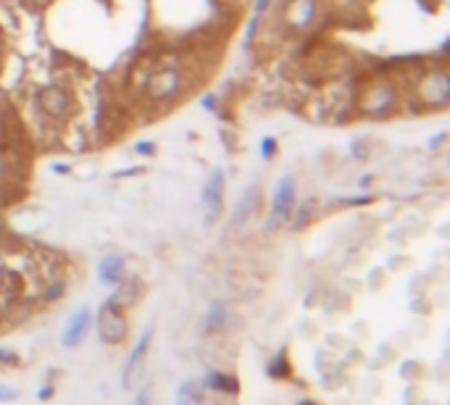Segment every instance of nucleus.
<instances>
[{"instance_id":"nucleus-25","label":"nucleus","mask_w":450,"mask_h":405,"mask_svg":"<svg viewBox=\"0 0 450 405\" xmlns=\"http://www.w3.org/2000/svg\"><path fill=\"white\" fill-rule=\"evenodd\" d=\"M261 150L266 155H274V140H263V145H261Z\"/></svg>"},{"instance_id":"nucleus-12","label":"nucleus","mask_w":450,"mask_h":405,"mask_svg":"<svg viewBox=\"0 0 450 405\" xmlns=\"http://www.w3.org/2000/svg\"><path fill=\"white\" fill-rule=\"evenodd\" d=\"M148 345H150V329L142 334L140 345H137V350L132 353L130 360H127V366H124V387H127V390L134 387V376H137L142 369V360L148 356Z\"/></svg>"},{"instance_id":"nucleus-13","label":"nucleus","mask_w":450,"mask_h":405,"mask_svg":"<svg viewBox=\"0 0 450 405\" xmlns=\"http://www.w3.org/2000/svg\"><path fill=\"white\" fill-rule=\"evenodd\" d=\"M98 274H100V279H103L106 285H118V282L124 279V258H121V255H108L106 261L100 263Z\"/></svg>"},{"instance_id":"nucleus-1","label":"nucleus","mask_w":450,"mask_h":405,"mask_svg":"<svg viewBox=\"0 0 450 405\" xmlns=\"http://www.w3.org/2000/svg\"><path fill=\"white\" fill-rule=\"evenodd\" d=\"M403 106V93L390 77H368L355 84V111L368 119H387Z\"/></svg>"},{"instance_id":"nucleus-11","label":"nucleus","mask_w":450,"mask_h":405,"mask_svg":"<svg viewBox=\"0 0 450 405\" xmlns=\"http://www.w3.org/2000/svg\"><path fill=\"white\" fill-rule=\"evenodd\" d=\"M295 208V184L290 179H284L279 190L274 195V221H284Z\"/></svg>"},{"instance_id":"nucleus-27","label":"nucleus","mask_w":450,"mask_h":405,"mask_svg":"<svg viewBox=\"0 0 450 405\" xmlns=\"http://www.w3.org/2000/svg\"><path fill=\"white\" fill-rule=\"evenodd\" d=\"M297 405H313V403H311V400H303V403H297Z\"/></svg>"},{"instance_id":"nucleus-3","label":"nucleus","mask_w":450,"mask_h":405,"mask_svg":"<svg viewBox=\"0 0 450 405\" xmlns=\"http://www.w3.org/2000/svg\"><path fill=\"white\" fill-rule=\"evenodd\" d=\"M411 93L414 97H403V100H411L414 111H435V108H445L450 100V79H448V69L440 66L432 72H421L416 74L414 84H411Z\"/></svg>"},{"instance_id":"nucleus-5","label":"nucleus","mask_w":450,"mask_h":405,"mask_svg":"<svg viewBox=\"0 0 450 405\" xmlns=\"http://www.w3.org/2000/svg\"><path fill=\"white\" fill-rule=\"evenodd\" d=\"M161 69V56L158 53H148L142 50L140 58L132 61L130 72H127V82H124V90L130 93L132 97H140L145 84L150 82V77Z\"/></svg>"},{"instance_id":"nucleus-21","label":"nucleus","mask_w":450,"mask_h":405,"mask_svg":"<svg viewBox=\"0 0 450 405\" xmlns=\"http://www.w3.org/2000/svg\"><path fill=\"white\" fill-rule=\"evenodd\" d=\"M0 363H3V366H16V363H19V356H13V353H3V350H0Z\"/></svg>"},{"instance_id":"nucleus-7","label":"nucleus","mask_w":450,"mask_h":405,"mask_svg":"<svg viewBox=\"0 0 450 405\" xmlns=\"http://www.w3.org/2000/svg\"><path fill=\"white\" fill-rule=\"evenodd\" d=\"M24 295H26V276L19 269L0 266V313H8L16 303H22Z\"/></svg>"},{"instance_id":"nucleus-6","label":"nucleus","mask_w":450,"mask_h":405,"mask_svg":"<svg viewBox=\"0 0 450 405\" xmlns=\"http://www.w3.org/2000/svg\"><path fill=\"white\" fill-rule=\"evenodd\" d=\"M98 334H100V340H103L106 345H121V342L127 340L130 326H127L124 313H121L116 305L106 303L103 308L98 310Z\"/></svg>"},{"instance_id":"nucleus-24","label":"nucleus","mask_w":450,"mask_h":405,"mask_svg":"<svg viewBox=\"0 0 450 405\" xmlns=\"http://www.w3.org/2000/svg\"><path fill=\"white\" fill-rule=\"evenodd\" d=\"M13 397H16V392H13V390H8V387H0V400H3V403H6V400H13Z\"/></svg>"},{"instance_id":"nucleus-22","label":"nucleus","mask_w":450,"mask_h":405,"mask_svg":"<svg viewBox=\"0 0 450 405\" xmlns=\"http://www.w3.org/2000/svg\"><path fill=\"white\" fill-rule=\"evenodd\" d=\"M353 153L358 155V158H366V155H368V143H364V140H358V143L353 145Z\"/></svg>"},{"instance_id":"nucleus-8","label":"nucleus","mask_w":450,"mask_h":405,"mask_svg":"<svg viewBox=\"0 0 450 405\" xmlns=\"http://www.w3.org/2000/svg\"><path fill=\"white\" fill-rule=\"evenodd\" d=\"M222 198H224V174L213 171L205 190H203V200H205V211H208V221H213L222 214Z\"/></svg>"},{"instance_id":"nucleus-4","label":"nucleus","mask_w":450,"mask_h":405,"mask_svg":"<svg viewBox=\"0 0 450 405\" xmlns=\"http://www.w3.org/2000/svg\"><path fill=\"white\" fill-rule=\"evenodd\" d=\"M35 106L40 111V116L50 124H69L77 113V93L71 90L69 84L63 82H53V84H45L40 87L35 95Z\"/></svg>"},{"instance_id":"nucleus-23","label":"nucleus","mask_w":450,"mask_h":405,"mask_svg":"<svg viewBox=\"0 0 450 405\" xmlns=\"http://www.w3.org/2000/svg\"><path fill=\"white\" fill-rule=\"evenodd\" d=\"M148 400H150V390L145 387V390H140V397L134 400V405H148Z\"/></svg>"},{"instance_id":"nucleus-2","label":"nucleus","mask_w":450,"mask_h":405,"mask_svg":"<svg viewBox=\"0 0 450 405\" xmlns=\"http://www.w3.org/2000/svg\"><path fill=\"white\" fill-rule=\"evenodd\" d=\"M274 19L282 29L284 40L316 35V29L327 22V3L324 0H279Z\"/></svg>"},{"instance_id":"nucleus-18","label":"nucleus","mask_w":450,"mask_h":405,"mask_svg":"<svg viewBox=\"0 0 450 405\" xmlns=\"http://www.w3.org/2000/svg\"><path fill=\"white\" fill-rule=\"evenodd\" d=\"M13 187H19V184H13V182H0V208L11 205V200H13Z\"/></svg>"},{"instance_id":"nucleus-19","label":"nucleus","mask_w":450,"mask_h":405,"mask_svg":"<svg viewBox=\"0 0 450 405\" xmlns=\"http://www.w3.org/2000/svg\"><path fill=\"white\" fill-rule=\"evenodd\" d=\"M219 6H222V11H229V13H240L245 6H248L250 0H216Z\"/></svg>"},{"instance_id":"nucleus-10","label":"nucleus","mask_w":450,"mask_h":405,"mask_svg":"<svg viewBox=\"0 0 450 405\" xmlns=\"http://www.w3.org/2000/svg\"><path fill=\"white\" fill-rule=\"evenodd\" d=\"M87 329H90V310L82 308L74 319H71V324L66 326V332H63V337H61V342H63V347H77L84 342V337H87Z\"/></svg>"},{"instance_id":"nucleus-9","label":"nucleus","mask_w":450,"mask_h":405,"mask_svg":"<svg viewBox=\"0 0 450 405\" xmlns=\"http://www.w3.org/2000/svg\"><path fill=\"white\" fill-rule=\"evenodd\" d=\"M142 295V282L137 276H130V279H121L116 287V292H114V298L108 300L111 305H116L118 310H127L132 308Z\"/></svg>"},{"instance_id":"nucleus-20","label":"nucleus","mask_w":450,"mask_h":405,"mask_svg":"<svg viewBox=\"0 0 450 405\" xmlns=\"http://www.w3.org/2000/svg\"><path fill=\"white\" fill-rule=\"evenodd\" d=\"M53 0H19V6H24L26 11H45Z\"/></svg>"},{"instance_id":"nucleus-26","label":"nucleus","mask_w":450,"mask_h":405,"mask_svg":"<svg viewBox=\"0 0 450 405\" xmlns=\"http://www.w3.org/2000/svg\"><path fill=\"white\" fill-rule=\"evenodd\" d=\"M0 6H19V0H0Z\"/></svg>"},{"instance_id":"nucleus-16","label":"nucleus","mask_w":450,"mask_h":405,"mask_svg":"<svg viewBox=\"0 0 450 405\" xmlns=\"http://www.w3.org/2000/svg\"><path fill=\"white\" fill-rule=\"evenodd\" d=\"M226 321V305L224 303H213L211 313H208V319H205V329L208 332H216V329H222Z\"/></svg>"},{"instance_id":"nucleus-17","label":"nucleus","mask_w":450,"mask_h":405,"mask_svg":"<svg viewBox=\"0 0 450 405\" xmlns=\"http://www.w3.org/2000/svg\"><path fill=\"white\" fill-rule=\"evenodd\" d=\"M269 374H272L274 379H282V376H287V374H290V363H287V358H284L282 353H279V356L269 363Z\"/></svg>"},{"instance_id":"nucleus-14","label":"nucleus","mask_w":450,"mask_h":405,"mask_svg":"<svg viewBox=\"0 0 450 405\" xmlns=\"http://www.w3.org/2000/svg\"><path fill=\"white\" fill-rule=\"evenodd\" d=\"M177 405H203V387L198 381H185L177 392Z\"/></svg>"},{"instance_id":"nucleus-15","label":"nucleus","mask_w":450,"mask_h":405,"mask_svg":"<svg viewBox=\"0 0 450 405\" xmlns=\"http://www.w3.org/2000/svg\"><path fill=\"white\" fill-rule=\"evenodd\" d=\"M205 384L216 390V392H226V395H237L240 392V384H237L235 376H226V374H208Z\"/></svg>"}]
</instances>
